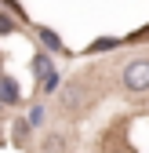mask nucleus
I'll return each instance as SVG.
<instances>
[{
	"instance_id": "obj_6",
	"label": "nucleus",
	"mask_w": 149,
	"mask_h": 153,
	"mask_svg": "<svg viewBox=\"0 0 149 153\" xmlns=\"http://www.w3.org/2000/svg\"><path fill=\"white\" fill-rule=\"evenodd\" d=\"M40 36H44V44H47V48H58V36H55V33H51V29H44V33H40Z\"/></svg>"
},
{
	"instance_id": "obj_5",
	"label": "nucleus",
	"mask_w": 149,
	"mask_h": 153,
	"mask_svg": "<svg viewBox=\"0 0 149 153\" xmlns=\"http://www.w3.org/2000/svg\"><path fill=\"white\" fill-rule=\"evenodd\" d=\"M4 33H15V22H11L4 11H0V36H4Z\"/></svg>"
},
{
	"instance_id": "obj_2",
	"label": "nucleus",
	"mask_w": 149,
	"mask_h": 153,
	"mask_svg": "<svg viewBox=\"0 0 149 153\" xmlns=\"http://www.w3.org/2000/svg\"><path fill=\"white\" fill-rule=\"evenodd\" d=\"M40 153H69V139L62 131H47L40 139Z\"/></svg>"
},
{
	"instance_id": "obj_3",
	"label": "nucleus",
	"mask_w": 149,
	"mask_h": 153,
	"mask_svg": "<svg viewBox=\"0 0 149 153\" xmlns=\"http://www.w3.org/2000/svg\"><path fill=\"white\" fill-rule=\"evenodd\" d=\"M0 91H4V95H0L4 102H15V99H18V91H15V84H11V80H0Z\"/></svg>"
},
{
	"instance_id": "obj_4",
	"label": "nucleus",
	"mask_w": 149,
	"mask_h": 153,
	"mask_svg": "<svg viewBox=\"0 0 149 153\" xmlns=\"http://www.w3.org/2000/svg\"><path fill=\"white\" fill-rule=\"evenodd\" d=\"M33 73L36 76H47V55H36V59H33Z\"/></svg>"
},
{
	"instance_id": "obj_1",
	"label": "nucleus",
	"mask_w": 149,
	"mask_h": 153,
	"mask_svg": "<svg viewBox=\"0 0 149 153\" xmlns=\"http://www.w3.org/2000/svg\"><path fill=\"white\" fill-rule=\"evenodd\" d=\"M124 88L131 95H142L149 91V59H131L124 66Z\"/></svg>"
}]
</instances>
